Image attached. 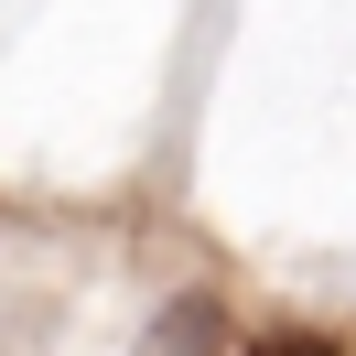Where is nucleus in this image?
Returning <instances> with one entry per match:
<instances>
[{
	"label": "nucleus",
	"mask_w": 356,
	"mask_h": 356,
	"mask_svg": "<svg viewBox=\"0 0 356 356\" xmlns=\"http://www.w3.org/2000/svg\"><path fill=\"white\" fill-rule=\"evenodd\" d=\"M140 356H227V302L216 291H173L140 334Z\"/></svg>",
	"instance_id": "f257e3e1"
},
{
	"label": "nucleus",
	"mask_w": 356,
	"mask_h": 356,
	"mask_svg": "<svg viewBox=\"0 0 356 356\" xmlns=\"http://www.w3.org/2000/svg\"><path fill=\"white\" fill-rule=\"evenodd\" d=\"M248 356H346V346L313 334V324H270V334H248Z\"/></svg>",
	"instance_id": "f03ea898"
}]
</instances>
